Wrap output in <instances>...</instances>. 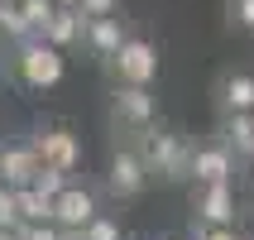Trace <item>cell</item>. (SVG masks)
I'll list each match as a JSON object with an SVG mask.
<instances>
[{
  "mask_svg": "<svg viewBox=\"0 0 254 240\" xmlns=\"http://www.w3.org/2000/svg\"><path fill=\"white\" fill-rule=\"evenodd\" d=\"M158 120V101H154V91L149 86H129V82H115V91H111V125H120V130H144V125H154Z\"/></svg>",
  "mask_w": 254,
  "mask_h": 240,
  "instance_id": "8992f818",
  "label": "cell"
},
{
  "mask_svg": "<svg viewBox=\"0 0 254 240\" xmlns=\"http://www.w3.org/2000/svg\"><path fill=\"white\" fill-rule=\"evenodd\" d=\"M82 240H125V231L115 226L111 216H101V212H96V216L82 226Z\"/></svg>",
  "mask_w": 254,
  "mask_h": 240,
  "instance_id": "d6986e66",
  "label": "cell"
},
{
  "mask_svg": "<svg viewBox=\"0 0 254 240\" xmlns=\"http://www.w3.org/2000/svg\"><path fill=\"white\" fill-rule=\"evenodd\" d=\"M91 216H96V192H91L86 183H67L53 197V221L63 231H82Z\"/></svg>",
  "mask_w": 254,
  "mask_h": 240,
  "instance_id": "9c48e42d",
  "label": "cell"
},
{
  "mask_svg": "<svg viewBox=\"0 0 254 240\" xmlns=\"http://www.w3.org/2000/svg\"><path fill=\"white\" fill-rule=\"evenodd\" d=\"M178 240H197V236H178Z\"/></svg>",
  "mask_w": 254,
  "mask_h": 240,
  "instance_id": "83f0119b",
  "label": "cell"
},
{
  "mask_svg": "<svg viewBox=\"0 0 254 240\" xmlns=\"http://www.w3.org/2000/svg\"><path fill=\"white\" fill-rule=\"evenodd\" d=\"M0 240H19V226H14V231H0Z\"/></svg>",
  "mask_w": 254,
  "mask_h": 240,
  "instance_id": "d4e9b609",
  "label": "cell"
},
{
  "mask_svg": "<svg viewBox=\"0 0 254 240\" xmlns=\"http://www.w3.org/2000/svg\"><path fill=\"white\" fill-rule=\"evenodd\" d=\"M216 135L235 149V159L240 163H250L254 159V111H240V115H221V125H216Z\"/></svg>",
  "mask_w": 254,
  "mask_h": 240,
  "instance_id": "5bb4252c",
  "label": "cell"
},
{
  "mask_svg": "<svg viewBox=\"0 0 254 240\" xmlns=\"http://www.w3.org/2000/svg\"><path fill=\"white\" fill-rule=\"evenodd\" d=\"M106 68H111L115 82H129V86H149L158 77V48L149 39H139V34H129L125 43H120V53L106 58Z\"/></svg>",
  "mask_w": 254,
  "mask_h": 240,
  "instance_id": "3957f363",
  "label": "cell"
},
{
  "mask_svg": "<svg viewBox=\"0 0 254 240\" xmlns=\"http://www.w3.org/2000/svg\"><path fill=\"white\" fill-rule=\"evenodd\" d=\"M0 34L10 43H29V39H39V29L29 24V14L19 0H0Z\"/></svg>",
  "mask_w": 254,
  "mask_h": 240,
  "instance_id": "9a60e30c",
  "label": "cell"
},
{
  "mask_svg": "<svg viewBox=\"0 0 254 240\" xmlns=\"http://www.w3.org/2000/svg\"><path fill=\"white\" fill-rule=\"evenodd\" d=\"M67 183H72V173L53 168V163H43V168H39V178H34V187H39L43 197H58V192H63Z\"/></svg>",
  "mask_w": 254,
  "mask_h": 240,
  "instance_id": "ac0fdd59",
  "label": "cell"
},
{
  "mask_svg": "<svg viewBox=\"0 0 254 240\" xmlns=\"http://www.w3.org/2000/svg\"><path fill=\"white\" fill-rule=\"evenodd\" d=\"M226 24L245 39H254V0H226Z\"/></svg>",
  "mask_w": 254,
  "mask_h": 240,
  "instance_id": "e0dca14e",
  "label": "cell"
},
{
  "mask_svg": "<svg viewBox=\"0 0 254 240\" xmlns=\"http://www.w3.org/2000/svg\"><path fill=\"white\" fill-rule=\"evenodd\" d=\"M29 144L39 149L43 163H53V168H63V173H77V168H82V140H77L72 125H63V120L39 125L34 135H29Z\"/></svg>",
  "mask_w": 254,
  "mask_h": 240,
  "instance_id": "277c9868",
  "label": "cell"
},
{
  "mask_svg": "<svg viewBox=\"0 0 254 240\" xmlns=\"http://www.w3.org/2000/svg\"><path fill=\"white\" fill-rule=\"evenodd\" d=\"M235 183H192V221L201 226H235Z\"/></svg>",
  "mask_w": 254,
  "mask_h": 240,
  "instance_id": "52a82bcc",
  "label": "cell"
},
{
  "mask_svg": "<svg viewBox=\"0 0 254 240\" xmlns=\"http://www.w3.org/2000/svg\"><path fill=\"white\" fill-rule=\"evenodd\" d=\"M250 178H254V159H250Z\"/></svg>",
  "mask_w": 254,
  "mask_h": 240,
  "instance_id": "4316f807",
  "label": "cell"
},
{
  "mask_svg": "<svg viewBox=\"0 0 254 240\" xmlns=\"http://www.w3.org/2000/svg\"><path fill=\"white\" fill-rule=\"evenodd\" d=\"M19 5H24V14H29V24L39 29V34H43V24H48V19H53V10H58L53 0H19Z\"/></svg>",
  "mask_w": 254,
  "mask_h": 240,
  "instance_id": "7402d4cb",
  "label": "cell"
},
{
  "mask_svg": "<svg viewBox=\"0 0 254 240\" xmlns=\"http://www.w3.org/2000/svg\"><path fill=\"white\" fill-rule=\"evenodd\" d=\"M125 39H129V29H125V19H115V14H106V19H86V34H82V43L96 58H115Z\"/></svg>",
  "mask_w": 254,
  "mask_h": 240,
  "instance_id": "7c38bea8",
  "label": "cell"
},
{
  "mask_svg": "<svg viewBox=\"0 0 254 240\" xmlns=\"http://www.w3.org/2000/svg\"><path fill=\"white\" fill-rule=\"evenodd\" d=\"M53 5H77V0H53Z\"/></svg>",
  "mask_w": 254,
  "mask_h": 240,
  "instance_id": "484cf974",
  "label": "cell"
},
{
  "mask_svg": "<svg viewBox=\"0 0 254 240\" xmlns=\"http://www.w3.org/2000/svg\"><path fill=\"white\" fill-rule=\"evenodd\" d=\"M39 168H43V159L29 140L24 144H0V183L5 187H29L39 178Z\"/></svg>",
  "mask_w": 254,
  "mask_h": 240,
  "instance_id": "30bf717a",
  "label": "cell"
},
{
  "mask_svg": "<svg viewBox=\"0 0 254 240\" xmlns=\"http://www.w3.org/2000/svg\"><path fill=\"white\" fill-rule=\"evenodd\" d=\"M216 111H221V115L254 111V72L230 68V72H221V77H216Z\"/></svg>",
  "mask_w": 254,
  "mask_h": 240,
  "instance_id": "8fae6325",
  "label": "cell"
},
{
  "mask_svg": "<svg viewBox=\"0 0 254 240\" xmlns=\"http://www.w3.org/2000/svg\"><path fill=\"white\" fill-rule=\"evenodd\" d=\"M19 226V202H14V187L0 183V231H14Z\"/></svg>",
  "mask_w": 254,
  "mask_h": 240,
  "instance_id": "44dd1931",
  "label": "cell"
},
{
  "mask_svg": "<svg viewBox=\"0 0 254 240\" xmlns=\"http://www.w3.org/2000/svg\"><path fill=\"white\" fill-rule=\"evenodd\" d=\"M19 240H63L58 221H19Z\"/></svg>",
  "mask_w": 254,
  "mask_h": 240,
  "instance_id": "ffe728a7",
  "label": "cell"
},
{
  "mask_svg": "<svg viewBox=\"0 0 254 240\" xmlns=\"http://www.w3.org/2000/svg\"><path fill=\"white\" fill-rule=\"evenodd\" d=\"M192 236L197 240H245L235 226H201V221H192Z\"/></svg>",
  "mask_w": 254,
  "mask_h": 240,
  "instance_id": "603a6c76",
  "label": "cell"
},
{
  "mask_svg": "<svg viewBox=\"0 0 254 240\" xmlns=\"http://www.w3.org/2000/svg\"><path fill=\"white\" fill-rule=\"evenodd\" d=\"M77 10H82L86 19H106V14L120 10V0H77Z\"/></svg>",
  "mask_w": 254,
  "mask_h": 240,
  "instance_id": "cb8c5ba5",
  "label": "cell"
},
{
  "mask_svg": "<svg viewBox=\"0 0 254 240\" xmlns=\"http://www.w3.org/2000/svg\"><path fill=\"white\" fill-rule=\"evenodd\" d=\"M63 48H53L48 39H29V43H14V77L34 91H48V86L63 82Z\"/></svg>",
  "mask_w": 254,
  "mask_h": 240,
  "instance_id": "7a4b0ae2",
  "label": "cell"
},
{
  "mask_svg": "<svg viewBox=\"0 0 254 240\" xmlns=\"http://www.w3.org/2000/svg\"><path fill=\"white\" fill-rule=\"evenodd\" d=\"M149 183H154V173H149V163L139 159V149H134V144H115L111 168H106V187H111V197L129 202V197H139Z\"/></svg>",
  "mask_w": 254,
  "mask_h": 240,
  "instance_id": "5b68a950",
  "label": "cell"
},
{
  "mask_svg": "<svg viewBox=\"0 0 254 240\" xmlns=\"http://www.w3.org/2000/svg\"><path fill=\"white\" fill-rule=\"evenodd\" d=\"M134 149H139V159L149 163V173L158 183H192V149L197 144L187 140L183 130L154 120V125L134 130Z\"/></svg>",
  "mask_w": 254,
  "mask_h": 240,
  "instance_id": "6da1fadb",
  "label": "cell"
},
{
  "mask_svg": "<svg viewBox=\"0 0 254 240\" xmlns=\"http://www.w3.org/2000/svg\"><path fill=\"white\" fill-rule=\"evenodd\" d=\"M82 34H86V14L77 10V5H58V10H53V19L43 24V34H39V39H48L53 48H67V43H77Z\"/></svg>",
  "mask_w": 254,
  "mask_h": 240,
  "instance_id": "4fadbf2b",
  "label": "cell"
},
{
  "mask_svg": "<svg viewBox=\"0 0 254 240\" xmlns=\"http://www.w3.org/2000/svg\"><path fill=\"white\" fill-rule=\"evenodd\" d=\"M235 149H230L221 135L216 140H201L192 149V183H230V173H235Z\"/></svg>",
  "mask_w": 254,
  "mask_h": 240,
  "instance_id": "ba28073f",
  "label": "cell"
},
{
  "mask_svg": "<svg viewBox=\"0 0 254 240\" xmlns=\"http://www.w3.org/2000/svg\"><path fill=\"white\" fill-rule=\"evenodd\" d=\"M14 202H19V221H53V197H43L39 187H14Z\"/></svg>",
  "mask_w": 254,
  "mask_h": 240,
  "instance_id": "2e32d148",
  "label": "cell"
}]
</instances>
